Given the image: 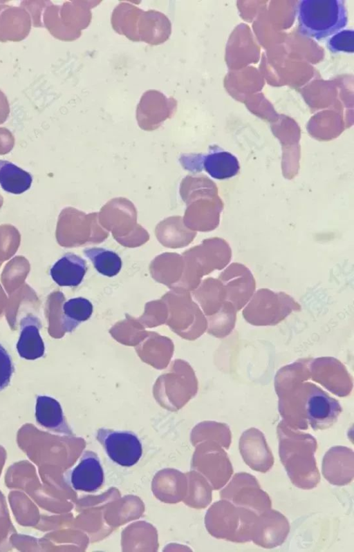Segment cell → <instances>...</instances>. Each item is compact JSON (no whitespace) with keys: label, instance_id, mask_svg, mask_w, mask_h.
Listing matches in <instances>:
<instances>
[{"label":"cell","instance_id":"11","mask_svg":"<svg viewBox=\"0 0 354 552\" xmlns=\"http://www.w3.org/2000/svg\"><path fill=\"white\" fill-rule=\"evenodd\" d=\"M244 462L252 470L266 473L274 464V457L263 433L256 428L245 430L239 441Z\"/></svg>","mask_w":354,"mask_h":552},{"label":"cell","instance_id":"25","mask_svg":"<svg viewBox=\"0 0 354 552\" xmlns=\"http://www.w3.org/2000/svg\"><path fill=\"white\" fill-rule=\"evenodd\" d=\"M236 312L237 310L232 303L226 301L212 318L211 333L218 338L228 336L235 327Z\"/></svg>","mask_w":354,"mask_h":552},{"label":"cell","instance_id":"10","mask_svg":"<svg viewBox=\"0 0 354 552\" xmlns=\"http://www.w3.org/2000/svg\"><path fill=\"white\" fill-rule=\"evenodd\" d=\"M289 532L288 519L280 512L270 508L258 515L251 541L263 548L272 549L282 544Z\"/></svg>","mask_w":354,"mask_h":552},{"label":"cell","instance_id":"18","mask_svg":"<svg viewBox=\"0 0 354 552\" xmlns=\"http://www.w3.org/2000/svg\"><path fill=\"white\" fill-rule=\"evenodd\" d=\"M223 280L227 301L232 303L237 312L241 310L254 292L255 283L252 275L243 268L233 267L224 272Z\"/></svg>","mask_w":354,"mask_h":552},{"label":"cell","instance_id":"31","mask_svg":"<svg viewBox=\"0 0 354 552\" xmlns=\"http://www.w3.org/2000/svg\"><path fill=\"white\" fill-rule=\"evenodd\" d=\"M15 145V137L10 130L0 127V155L9 153Z\"/></svg>","mask_w":354,"mask_h":552},{"label":"cell","instance_id":"33","mask_svg":"<svg viewBox=\"0 0 354 552\" xmlns=\"http://www.w3.org/2000/svg\"><path fill=\"white\" fill-rule=\"evenodd\" d=\"M3 204V198L0 196V208L1 207Z\"/></svg>","mask_w":354,"mask_h":552},{"label":"cell","instance_id":"5","mask_svg":"<svg viewBox=\"0 0 354 552\" xmlns=\"http://www.w3.org/2000/svg\"><path fill=\"white\" fill-rule=\"evenodd\" d=\"M301 309V305L290 295L261 289L252 295L242 315L252 325L270 326L277 325L292 312Z\"/></svg>","mask_w":354,"mask_h":552},{"label":"cell","instance_id":"12","mask_svg":"<svg viewBox=\"0 0 354 552\" xmlns=\"http://www.w3.org/2000/svg\"><path fill=\"white\" fill-rule=\"evenodd\" d=\"M176 108L174 99H168L158 91H149L144 93L138 106V122L144 129H154L170 117Z\"/></svg>","mask_w":354,"mask_h":552},{"label":"cell","instance_id":"16","mask_svg":"<svg viewBox=\"0 0 354 552\" xmlns=\"http://www.w3.org/2000/svg\"><path fill=\"white\" fill-rule=\"evenodd\" d=\"M32 21L21 6H14L0 1V41H20L30 31Z\"/></svg>","mask_w":354,"mask_h":552},{"label":"cell","instance_id":"19","mask_svg":"<svg viewBox=\"0 0 354 552\" xmlns=\"http://www.w3.org/2000/svg\"><path fill=\"white\" fill-rule=\"evenodd\" d=\"M21 332L17 344L19 356L27 360H35L44 356L45 346L40 336L41 323L32 315H28L20 322Z\"/></svg>","mask_w":354,"mask_h":552},{"label":"cell","instance_id":"7","mask_svg":"<svg viewBox=\"0 0 354 552\" xmlns=\"http://www.w3.org/2000/svg\"><path fill=\"white\" fill-rule=\"evenodd\" d=\"M96 439L109 457L117 464L130 467L136 464L142 455V446L138 437L129 430L100 428Z\"/></svg>","mask_w":354,"mask_h":552},{"label":"cell","instance_id":"29","mask_svg":"<svg viewBox=\"0 0 354 552\" xmlns=\"http://www.w3.org/2000/svg\"><path fill=\"white\" fill-rule=\"evenodd\" d=\"M14 372L10 356L0 344V390L7 387Z\"/></svg>","mask_w":354,"mask_h":552},{"label":"cell","instance_id":"2","mask_svg":"<svg viewBox=\"0 0 354 552\" xmlns=\"http://www.w3.org/2000/svg\"><path fill=\"white\" fill-rule=\"evenodd\" d=\"M312 358H301L281 367L274 377L278 408L282 421L295 430H307L306 403L310 379Z\"/></svg>","mask_w":354,"mask_h":552},{"label":"cell","instance_id":"1","mask_svg":"<svg viewBox=\"0 0 354 552\" xmlns=\"http://www.w3.org/2000/svg\"><path fill=\"white\" fill-rule=\"evenodd\" d=\"M277 430L280 460L291 482L305 490L316 487L320 474L315 457L317 448L315 438L290 428L283 421L279 423Z\"/></svg>","mask_w":354,"mask_h":552},{"label":"cell","instance_id":"27","mask_svg":"<svg viewBox=\"0 0 354 552\" xmlns=\"http://www.w3.org/2000/svg\"><path fill=\"white\" fill-rule=\"evenodd\" d=\"M21 236L18 230L10 225L0 226V258L7 259L17 251Z\"/></svg>","mask_w":354,"mask_h":552},{"label":"cell","instance_id":"20","mask_svg":"<svg viewBox=\"0 0 354 552\" xmlns=\"http://www.w3.org/2000/svg\"><path fill=\"white\" fill-rule=\"evenodd\" d=\"M87 270L85 260L73 253H66L50 268L53 280L59 286L79 285Z\"/></svg>","mask_w":354,"mask_h":552},{"label":"cell","instance_id":"3","mask_svg":"<svg viewBox=\"0 0 354 552\" xmlns=\"http://www.w3.org/2000/svg\"><path fill=\"white\" fill-rule=\"evenodd\" d=\"M297 12L300 34L316 40L337 33L348 21L341 0H303Z\"/></svg>","mask_w":354,"mask_h":552},{"label":"cell","instance_id":"15","mask_svg":"<svg viewBox=\"0 0 354 552\" xmlns=\"http://www.w3.org/2000/svg\"><path fill=\"white\" fill-rule=\"evenodd\" d=\"M68 481L77 491L91 493L98 490L104 482L99 457L93 451H84L78 464L70 472Z\"/></svg>","mask_w":354,"mask_h":552},{"label":"cell","instance_id":"32","mask_svg":"<svg viewBox=\"0 0 354 552\" xmlns=\"http://www.w3.org/2000/svg\"><path fill=\"white\" fill-rule=\"evenodd\" d=\"M10 108L5 93L0 90V125L3 124L10 115Z\"/></svg>","mask_w":354,"mask_h":552},{"label":"cell","instance_id":"13","mask_svg":"<svg viewBox=\"0 0 354 552\" xmlns=\"http://www.w3.org/2000/svg\"><path fill=\"white\" fill-rule=\"evenodd\" d=\"M322 473L331 484L342 486L352 482L354 477V453L346 446L331 447L324 455Z\"/></svg>","mask_w":354,"mask_h":552},{"label":"cell","instance_id":"14","mask_svg":"<svg viewBox=\"0 0 354 552\" xmlns=\"http://www.w3.org/2000/svg\"><path fill=\"white\" fill-rule=\"evenodd\" d=\"M137 28L138 41L142 40L151 44L156 45L166 41L171 33V23L163 14L154 10L144 12L138 9L133 23L131 40L136 41V29Z\"/></svg>","mask_w":354,"mask_h":552},{"label":"cell","instance_id":"26","mask_svg":"<svg viewBox=\"0 0 354 552\" xmlns=\"http://www.w3.org/2000/svg\"><path fill=\"white\" fill-rule=\"evenodd\" d=\"M204 168L212 177L221 178V172L234 171L237 167L236 159L227 152H216L207 155L204 160Z\"/></svg>","mask_w":354,"mask_h":552},{"label":"cell","instance_id":"23","mask_svg":"<svg viewBox=\"0 0 354 552\" xmlns=\"http://www.w3.org/2000/svg\"><path fill=\"white\" fill-rule=\"evenodd\" d=\"M62 326L64 332L73 331L82 322L88 320L93 312V305L86 298L69 299L63 305Z\"/></svg>","mask_w":354,"mask_h":552},{"label":"cell","instance_id":"4","mask_svg":"<svg viewBox=\"0 0 354 552\" xmlns=\"http://www.w3.org/2000/svg\"><path fill=\"white\" fill-rule=\"evenodd\" d=\"M258 514L223 499L209 510L207 524L212 534L225 540L243 543L252 540Z\"/></svg>","mask_w":354,"mask_h":552},{"label":"cell","instance_id":"9","mask_svg":"<svg viewBox=\"0 0 354 552\" xmlns=\"http://www.w3.org/2000/svg\"><path fill=\"white\" fill-rule=\"evenodd\" d=\"M342 412L339 402L313 383H310L306 403L308 426L314 430L332 426Z\"/></svg>","mask_w":354,"mask_h":552},{"label":"cell","instance_id":"22","mask_svg":"<svg viewBox=\"0 0 354 552\" xmlns=\"http://www.w3.org/2000/svg\"><path fill=\"white\" fill-rule=\"evenodd\" d=\"M31 175L13 163L0 160V186L5 191L13 194H21L31 186Z\"/></svg>","mask_w":354,"mask_h":552},{"label":"cell","instance_id":"24","mask_svg":"<svg viewBox=\"0 0 354 552\" xmlns=\"http://www.w3.org/2000/svg\"><path fill=\"white\" fill-rule=\"evenodd\" d=\"M84 254L93 264L95 269L102 275L113 277L122 268V260L115 251L100 247L87 248Z\"/></svg>","mask_w":354,"mask_h":552},{"label":"cell","instance_id":"8","mask_svg":"<svg viewBox=\"0 0 354 552\" xmlns=\"http://www.w3.org/2000/svg\"><path fill=\"white\" fill-rule=\"evenodd\" d=\"M310 379L339 397L348 396L353 386V378L345 365L331 356L311 359Z\"/></svg>","mask_w":354,"mask_h":552},{"label":"cell","instance_id":"17","mask_svg":"<svg viewBox=\"0 0 354 552\" xmlns=\"http://www.w3.org/2000/svg\"><path fill=\"white\" fill-rule=\"evenodd\" d=\"M86 1H66L59 6L57 21L64 41H73L81 35L91 20Z\"/></svg>","mask_w":354,"mask_h":552},{"label":"cell","instance_id":"30","mask_svg":"<svg viewBox=\"0 0 354 552\" xmlns=\"http://www.w3.org/2000/svg\"><path fill=\"white\" fill-rule=\"evenodd\" d=\"M48 1H24L21 3L20 6L28 12L34 27H43L41 15Z\"/></svg>","mask_w":354,"mask_h":552},{"label":"cell","instance_id":"28","mask_svg":"<svg viewBox=\"0 0 354 552\" xmlns=\"http://www.w3.org/2000/svg\"><path fill=\"white\" fill-rule=\"evenodd\" d=\"M353 34V30H344L335 34L328 41L329 49L334 53H353L354 50Z\"/></svg>","mask_w":354,"mask_h":552},{"label":"cell","instance_id":"21","mask_svg":"<svg viewBox=\"0 0 354 552\" xmlns=\"http://www.w3.org/2000/svg\"><path fill=\"white\" fill-rule=\"evenodd\" d=\"M37 421L42 426L59 432L71 435L59 403L54 398L39 395L37 397L35 407Z\"/></svg>","mask_w":354,"mask_h":552},{"label":"cell","instance_id":"6","mask_svg":"<svg viewBox=\"0 0 354 552\" xmlns=\"http://www.w3.org/2000/svg\"><path fill=\"white\" fill-rule=\"evenodd\" d=\"M220 495L222 499L258 515L272 507L268 493L261 489L258 480L248 473H236Z\"/></svg>","mask_w":354,"mask_h":552}]
</instances>
